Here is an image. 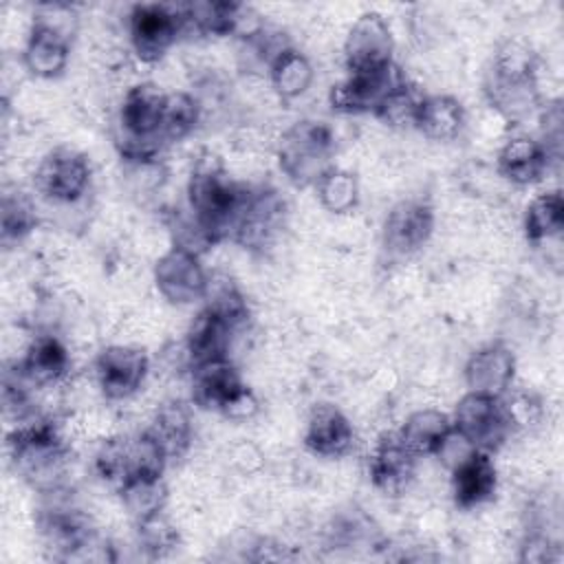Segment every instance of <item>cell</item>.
Instances as JSON below:
<instances>
[{
    "label": "cell",
    "mask_w": 564,
    "mask_h": 564,
    "mask_svg": "<svg viewBox=\"0 0 564 564\" xmlns=\"http://www.w3.org/2000/svg\"><path fill=\"white\" fill-rule=\"evenodd\" d=\"M516 375V357L502 344H487L478 348L465 364L467 392L502 399L511 388Z\"/></svg>",
    "instance_id": "obj_15"
},
{
    "label": "cell",
    "mask_w": 564,
    "mask_h": 564,
    "mask_svg": "<svg viewBox=\"0 0 564 564\" xmlns=\"http://www.w3.org/2000/svg\"><path fill=\"white\" fill-rule=\"evenodd\" d=\"M70 366V357L66 346L53 335L35 337L18 364V375L29 386H53L57 383Z\"/></svg>",
    "instance_id": "obj_21"
},
{
    "label": "cell",
    "mask_w": 564,
    "mask_h": 564,
    "mask_svg": "<svg viewBox=\"0 0 564 564\" xmlns=\"http://www.w3.org/2000/svg\"><path fill=\"white\" fill-rule=\"evenodd\" d=\"M187 22H185L183 4H163V2L134 4L128 18L132 51L145 64L159 62L172 48V44L178 40Z\"/></svg>",
    "instance_id": "obj_7"
},
{
    "label": "cell",
    "mask_w": 564,
    "mask_h": 564,
    "mask_svg": "<svg viewBox=\"0 0 564 564\" xmlns=\"http://www.w3.org/2000/svg\"><path fill=\"white\" fill-rule=\"evenodd\" d=\"M137 540L150 557H163L178 544V531L163 511L137 520Z\"/></svg>",
    "instance_id": "obj_32"
},
{
    "label": "cell",
    "mask_w": 564,
    "mask_h": 564,
    "mask_svg": "<svg viewBox=\"0 0 564 564\" xmlns=\"http://www.w3.org/2000/svg\"><path fill=\"white\" fill-rule=\"evenodd\" d=\"M549 167V152L542 141L513 137L498 152V172L513 185L538 183Z\"/></svg>",
    "instance_id": "obj_22"
},
{
    "label": "cell",
    "mask_w": 564,
    "mask_h": 564,
    "mask_svg": "<svg viewBox=\"0 0 564 564\" xmlns=\"http://www.w3.org/2000/svg\"><path fill=\"white\" fill-rule=\"evenodd\" d=\"M256 189L227 176L216 161H200L187 183L192 223L205 245L236 240Z\"/></svg>",
    "instance_id": "obj_1"
},
{
    "label": "cell",
    "mask_w": 564,
    "mask_h": 564,
    "mask_svg": "<svg viewBox=\"0 0 564 564\" xmlns=\"http://www.w3.org/2000/svg\"><path fill=\"white\" fill-rule=\"evenodd\" d=\"M187 26L207 35H231L242 31L249 9L238 2H189L183 4Z\"/></svg>",
    "instance_id": "obj_26"
},
{
    "label": "cell",
    "mask_w": 564,
    "mask_h": 564,
    "mask_svg": "<svg viewBox=\"0 0 564 564\" xmlns=\"http://www.w3.org/2000/svg\"><path fill=\"white\" fill-rule=\"evenodd\" d=\"M522 560H529V562H551L555 560L553 551L555 546L549 544V540L544 538H531L524 546H522Z\"/></svg>",
    "instance_id": "obj_38"
},
{
    "label": "cell",
    "mask_w": 564,
    "mask_h": 564,
    "mask_svg": "<svg viewBox=\"0 0 564 564\" xmlns=\"http://www.w3.org/2000/svg\"><path fill=\"white\" fill-rule=\"evenodd\" d=\"M154 284L172 304H192L207 295L209 278L196 251L174 245L154 264Z\"/></svg>",
    "instance_id": "obj_10"
},
{
    "label": "cell",
    "mask_w": 564,
    "mask_h": 564,
    "mask_svg": "<svg viewBox=\"0 0 564 564\" xmlns=\"http://www.w3.org/2000/svg\"><path fill=\"white\" fill-rule=\"evenodd\" d=\"M236 328L212 308H203L189 324L185 335V355L189 368L229 357V341Z\"/></svg>",
    "instance_id": "obj_19"
},
{
    "label": "cell",
    "mask_w": 564,
    "mask_h": 564,
    "mask_svg": "<svg viewBox=\"0 0 564 564\" xmlns=\"http://www.w3.org/2000/svg\"><path fill=\"white\" fill-rule=\"evenodd\" d=\"M416 467V456L405 449V445L399 441L397 434H388L377 441L370 460H368V471L372 485L383 491L386 496H397L401 494Z\"/></svg>",
    "instance_id": "obj_18"
},
{
    "label": "cell",
    "mask_w": 564,
    "mask_h": 564,
    "mask_svg": "<svg viewBox=\"0 0 564 564\" xmlns=\"http://www.w3.org/2000/svg\"><path fill=\"white\" fill-rule=\"evenodd\" d=\"M524 236L531 245H540L560 236L564 227V200L557 189L538 194L524 212Z\"/></svg>",
    "instance_id": "obj_28"
},
{
    "label": "cell",
    "mask_w": 564,
    "mask_h": 564,
    "mask_svg": "<svg viewBox=\"0 0 564 564\" xmlns=\"http://www.w3.org/2000/svg\"><path fill=\"white\" fill-rule=\"evenodd\" d=\"M167 93L150 82L134 84L126 90L119 106V150L130 161H150L165 145L163 119H165Z\"/></svg>",
    "instance_id": "obj_2"
},
{
    "label": "cell",
    "mask_w": 564,
    "mask_h": 564,
    "mask_svg": "<svg viewBox=\"0 0 564 564\" xmlns=\"http://www.w3.org/2000/svg\"><path fill=\"white\" fill-rule=\"evenodd\" d=\"M452 425L471 447L489 454L505 443L511 430L502 399L478 392L460 397L452 414Z\"/></svg>",
    "instance_id": "obj_9"
},
{
    "label": "cell",
    "mask_w": 564,
    "mask_h": 564,
    "mask_svg": "<svg viewBox=\"0 0 564 564\" xmlns=\"http://www.w3.org/2000/svg\"><path fill=\"white\" fill-rule=\"evenodd\" d=\"M119 496L123 509L137 520L163 511L167 500V489L163 476H134L119 485Z\"/></svg>",
    "instance_id": "obj_29"
},
{
    "label": "cell",
    "mask_w": 564,
    "mask_h": 564,
    "mask_svg": "<svg viewBox=\"0 0 564 564\" xmlns=\"http://www.w3.org/2000/svg\"><path fill=\"white\" fill-rule=\"evenodd\" d=\"M394 40L388 22L377 11L361 13L344 42V62L348 73L377 70L392 64Z\"/></svg>",
    "instance_id": "obj_12"
},
{
    "label": "cell",
    "mask_w": 564,
    "mask_h": 564,
    "mask_svg": "<svg viewBox=\"0 0 564 564\" xmlns=\"http://www.w3.org/2000/svg\"><path fill=\"white\" fill-rule=\"evenodd\" d=\"M434 231V209L425 200H401L383 220V245L388 251L405 256L421 249Z\"/></svg>",
    "instance_id": "obj_14"
},
{
    "label": "cell",
    "mask_w": 564,
    "mask_h": 564,
    "mask_svg": "<svg viewBox=\"0 0 564 564\" xmlns=\"http://www.w3.org/2000/svg\"><path fill=\"white\" fill-rule=\"evenodd\" d=\"M333 152V130L313 119H302L284 130L275 150L282 172L300 187L317 185L319 178L335 167L330 163Z\"/></svg>",
    "instance_id": "obj_4"
},
{
    "label": "cell",
    "mask_w": 564,
    "mask_h": 564,
    "mask_svg": "<svg viewBox=\"0 0 564 564\" xmlns=\"http://www.w3.org/2000/svg\"><path fill=\"white\" fill-rule=\"evenodd\" d=\"M35 207L31 200L15 192L2 198V240H20L35 227Z\"/></svg>",
    "instance_id": "obj_33"
},
{
    "label": "cell",
    "mask_w": 564,
    "mask_h": 564,
    "mask_svg": "<svg viewBox=\"0 0 564 564\" xmlns=\"http://www.w3.org/2000/svg\"><path fill=\"white\" fill-rule=\"evenodd\" d=\"M51 15L42 9L37 18L33 20V26L29 31L26 44H24V66L29 73L42 79L57 77L66 64L70 53V9L66 4H48Z\"/></svg>",
    "instance_id": "obj_6"
},
{
    "label": "cell",
    "mask_w": 564,
    "mask_h": 564,
    "mask_svg": "<svg viewBox=\"0 0 564 564\" xmlns=\"http://www.w3.org/2000/svg\"><path fill=\"white\" fill-rule=\"evenodd\" d=\"M145 432L154 438L167 460H178L192 445V419L183 403L167 401L159 405Z\"/></svg>",
    "instance_id": "obj_24"
},
{
    "label": "cell",
    "mask_w": 564,
    "mask_h": 564,
    "mask_svg": "<svg viewBox=\"0 0 564 564\" xmlns=\"http://www.w3.org/2000/svg\"><path fill=\"white\" fill-rule=\"evenodd\" d=\"M498 487V471L489 452L471 449L452 467V498L460 509L487 502Z\"/></svg>",
    "instance_id": "obj_16"
},
{
    "label": "cell",
    "mask_w": 564,
    "mask_h": 564,
    "mask_svg": "<svg viewBox=\"0 0 564 564\" xmlns=\"http://www.w3.org/2000/svg\"><path fill=\"white\" fill-rule=\"evenodd\" d=\"M7 449L15 471L37 489H53L64 474L68 445L51 421L18 425L7 436Z\"/></svg>",
    "instance_id": "obj_3"
},
{
    "label": "cell",
    "mask_w": 564,
    "mask_h": 564,
    "mask_svg": "<svg viewBox=\"0 0 564 564\" xmlns=\"http://www.w3.org/2000/svg\"><path fill=\"white\" fill-rule=\"evenodd\" d=\"M245 388L236 366L225 359L207 361L192 368V401L200 408H223Z\"/></svg>",
    "instance_id": "obj_20"
},
{
    "label": "cell",
    "mask_w": 564,
    "mask_h": 564,
    "mask_svg": "<svg viewBox=\"0 0 564 564\" xmlns=\"http://www.w3.org/2000/svg\"><path fill=\"white\" fill-rule=\"evenodd\" d=\"M256 412H258V399L247 386L223 408V414L227 419H234V421H247Z\"/></svg>",
    "instance_id": "obj_37"
},
{
    "label": "cell",
    "mask_w": 564,
    "mask_h": 564,
    "mask_svg": "<svg viewBox=\"0 0 564 564\" xmlns=\"http://www.w3.org/2000/svg\"><path fill=\"white\" fill-rule=\"evenodd\" d=\"M269 77L282 99H295L311 86L313 66L304 53L286 46L269 59Z\"/></svg>",
    "instance_id": "obj_27"
},
{
    "label": "cell",
    "mask_w": 564,
    "mask_h": 564,
    "mask_svg": "<svg viewBox=\"0 0 564 564\" xmlns=\"http://www.w3.org/2000/svg\"><path fill=\"white\" fill-rule=\"evenodd\" d=\"M421 99H423V93H421L412 82H408L403 88H399V90L377 110V117L383 119V121L390 123V126H403V123H410V126H412Z\"/></svg>",
    "instance_id": "obj_35"
},
{
    "label": "cell",
    "mask_w": 564,
    "mask_h": 564,
    "mask_svg": "<svg viewBox=\"0 0 564 564\" xmlns=\"http://www.w3.org/2000/svg\"><path fill=\"white\" fill-rule=\"evenodd\" d=\"M150 359L139 346H108L95 359V379L106 399L132 397L145 381Z\"/></svg>",
    "instance_id": "obj_13"
},
{
    "label": "cell",
    "mask_w": 564,
    "mask_h": 564,
    "mask_svg": "<svg viewBox=\"0 0 564 564\" xmlns=\"http://www.w3.org/2000/svg\"><path fill=\"white\" fill-rule=\"evenodd\" d=\"M198 101L189 93H167L165 101V119H163V139L165 143H174L185 139L194 126L198 123Z\"/></svg>",
    "instance_id": "obj_31"
},
{
    "label": "cell",
    "mask_w": 564,
    "mask_h": 564,
    "mask_svg": "<svg viewBox=\"0 0 564 564\" xmlns=\"http://www.w3.org/2000/svg\"><path fill=\"white\" fill-rule=\"evenodd\" d=\"M412 126L427 139L449 141L465 126L463 104L452 95H423Z\"/></svg>",
    "instance_id": "obj_25"
},
{
    "label": "cell",
    "mask_w": 564,
    "mask_h": 564,
    "mask_svg": "<svg viewBox=\"0 0 564 564\" xmlns=\"http://www.w3.org/2000/svg\"><path fill=\"white\" fill-rule=\"evenodd\" d=\"M487 95L489 101L511 119L527 115L535 106V55L527 44L513 40L498 51Z\"/></svg>",
    "instance_id": "obj_5"
},
{
    "label": "cell",
    "mask_w": 564,
    "mask_h": 564,
    "mask_svg": "<svg viewBox=\"0 0 564 564\" xmlns=\"http://www.w3.org/2000/svg\"><path fill=\"white\" fill-rule=\"evenodd\" d=\"M97 474L117 487L128 478V436H112L101 443L95 456Z\"/></svg>",
    "instance_id": "obj_34"
},
{
    "label": "cell",
    "mask_w": 564,
    "mask_h": 564,
    "mask_svg": "<svg viewBox=\"0 0 564 564\" xmlns=\"http://www.w3.org/2000/svg\"><path fill=\"white\" fill-rule=\"evenodd\" d=\"M90 183L88 159L73 148L51 150L35 167V189L57 203H73L82 198Z\"/></svg>",
    "instance_id": "obj_11"
},
{
    "label": "cell",
    "mask_w": 564,
    "mask_h": 564,
    "mask_svg": "<svg viewBox=\"0 0 564 564\" xmlns=\"http://www.w3.org/2000/svg\"><path fill=\"white\" fill-rule=\"evenodd\" d=\"M352 423L339 408L330 403H317L311 410L304 432V445L308 452L324 458H337L352 447Z\"/></svg>",
    "instance_id": "obj_17"
},
{
    "label": "cell",
    "mask_w": 564,
    "mask_h": 564,
    "mask_svg": "<svg viewBox=\"0 0 564 564\" xmlns=\"http://www.w3.org/2000/svg\"><path fill=\"white\" fill-rule=\"evenodd\" d=\"M511 425H533L540 416V401L531 394H516L509 403H505Z\"/></svg>",
    "instance_id": "obj_36"
},
{
    "label": "cell",
    "mask_w": 564,
    "mask_h": 564,
    "mask_svg": "<svg viewBox=\"0 0 564 564\" xmlns=\"http://www.w3.org/2000/svg\"><path fill=\"white\" fill-rule=\"evenodd\" d=\"M410 79L401 70L399 64H388L377 70L366 73H348L346 79L335 84L330 88V106L333 110L359 115V112H372L377 110Z\"/></svg>",
    "instance_id": "obj_8"
},
{
    "label": "cell",
    "mask_w": 564,
    "mask_h": 564,
    "mask_svg": "<svg viewBox=\"0 0 564 564\" xmlns=\"http://www.w3.org/2000/svg\"><path fill=\"white\" fill-rule=\"evenodd\" d=\"M452 432H454V425L449 414L434 408H423L412 412L394 434L405 445V449H410L416 458H421V456L438 454V449L443 447V443Z\"/></svg>",
    "instance_id": "obj_23"
},
{
    "label": "cell",
    "mask_w": 564,
    "mask_h": 564,
    "mask_svg": "<svg viewBox=\"0 0 564 564\" xmlns=\"http://www.w3.org/2000/svg\"><path fill=\"white\" fill-rule=\"evenodd\" d=\"M315 187L322 205L333 214H346L357 205V178L341 167H330Z\"/></svg>",
    "instance_id": "obj_30"
}]
</instances>
